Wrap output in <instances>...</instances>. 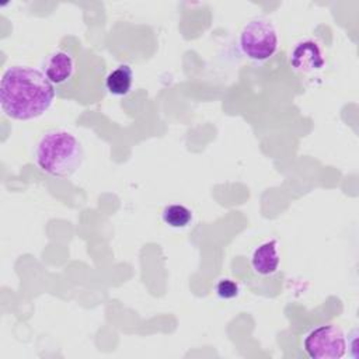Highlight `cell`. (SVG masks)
<instances>
[{"instance_id":"cell-1","label":"cell","mask_w":359,"mask_h":359,"mask_svg":"<svg viewBox=\"0 0 359 359\" xmlns=\"http://www.w3.org/2000/svg\"><path fill=\"white\" fill-rule=\"evenodd\" d=\"M53 100V84L39 69L10 66L1 76L0 107L11 119H35L49 109Z\"/></svg>"},{"instance_id":"cell-2","label":"cell","mask_w":359,"mask_h":359,"mask_svg":"<svg viewBox=\"0 0 359 359\" xmlns=\"http://www.w3.org/2000/svg\"><path fill=\"white\" fill-rule=\"evenodd\" d=\"M84 150L80 140L65 129H49L34 150L35 164L53 178H70L81 165Z\"/></svg>"},{"instance_id":"cell-3","label":"cell","mask_w":359,"mask_h":359,"mask_svg":"<svg viewBox=\"0 0 359 359\" xmlns=\"http://www.w3.org/2000/svg\"><path fill=\"white\" fill-rule=\"evenodd\" d=\"M238 45L245 57L254 62H265L278 50V31L271 20L255 17L243 27L238 36Z\"/></svg>"},{"instance_id":"cell-4","label":"cell","mask_w":359,"mask_h":359,"mask_svg":"<svg viewBox=\"0 0 359 359\" xmlns=\"http://www.w3.org/2000/svg\"><path fill=\"white\" fill-rule=\"evenodd\" d=\"M303 351L311 359H339L346 352L345 334L335 324L317 325L304 335Z\"/></svg>"},{"instance_id":"cell-5","label":"cell","mask_w":359,"mask_h":359,"mask_svg":"<svg viewBox=\"0 0 359 359\" xmlns=\"http://www.w3.org/2000/svg\"><path fill=\"white\" fill-rule=\"evenodd\" d=\"M290 66L300 73H311L324 67L325 59L321 46L313 39L297 42L289 55Z\"/></svg>"},{"instance_id":"cell-6","label":"cell","mask_w":359,"mask_h":359,"mask_svg":"<svg viewBox=\"0 0 359 359\" xmlns=\"http://www.w3.org/2000/svg\"><path fill=\"white\" fill-rule=\"evenodd\" d=\"M76 70L74 59L65 50L52 52L43 62L42 72L53 86H60L69 81Z\"/></svg>"},{"instance_id":"cell-7","label":"cell","mask_w":359,"mask_h":359,"mask_svg":"<svg viewBox=\"0 0 359 359\" xmlns=\"http://www.w3.org/2000/svg\"><path fill=\"white\" fill-rule=\"evenodd\" d=\"M276 240L259 244L251 254V268L259 276H271L278 272L280 255Z\"/></svg>"},{"instance_id":"cell-8","label":"cell","mask_w":359,"mask_h":359,"mask_svg":"<svg viewBox=\"0 0 359 359\" xmlns=\"http://www.w3.org/2000/svg\"><path fill=\"white\" fill-rule=\"evenodd\" d=\"M133 83V70L129 65H119L105 79V88L112 95H126Z\"/></svg>"},{"instance_id":"cell-9","label":"cell","mask_w":359,"mask_h":359,"mask_svg":"<svg viewBox=\"0 0 359 359\" xmlns=\"http://www.w3.org/2000/svg\"><path fill=\"white\" fill-rule=\"evenodd\" d=\"M163 222L172 229H184L192 222V212L181 203H171L163 209Z\"/></svg>"},{"instance_id":"cell-10","label":"cell","mask_w":359,"mask_h":359,"mask_svg":"<svg viewBox=\"0 0 359 359\" xmlns=\"http://www.w3.org/2000/svg\"><path fill=\"white\" fill-rule=\"evenodd\" d=\"M215 292L216 294L223 299V300H230L238 296L240 293V286L236 280L229 279V278H222L217 280L216 286H215Z\"/></svg>"}]
</instances>
